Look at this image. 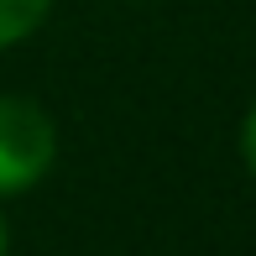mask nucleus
<instances>
[{
    "label": "nucleus",
    "mask_w": 256,
    "mask_h": 256,
    "mask_svg": "<svg viewBox=\"0 0 256 256\" xmlns=\"http://www.w3.org/2000/svg\"><path fill=\"white\" fill-rule=\"evenodd\" d=\"M52 157H58L52 115L26 94H0V199L37 188Z\"/></svg>",
    "instance_id": "nucleus-1"
},
{
    "label": "nucleus",
    "mask_w": 256,
    "mask_h": 256,
    "mask_svg": "<svg viewBox=\"0 0 256 256\" xmlns=\"http://www.w3.org/2000/svg\"><path fill=\"white\" fill-rule=\"evenodd\" d=\"M48 6L52 0H0V48L26 42L32 32L48 21Z\"/></svg>",
    "instance_id": "nucleus-2"
},
{
    "label": "nucleus",
    "mask_w": 256,
    "mask_h": 256,
    "mask_svg": "<svg viewBox=\"0 0 256 256\" xmlns=\"http://www.w3.org/2000/svg\"><path fill=\"white\" fill-rule=\"evenodd\" d=\"M240 152H246V168H251V178H256V104H251L246 126H240Z\"/></svg>",
    "instance_id": "nucleus-3"
},
{
    "label": "nucleus",
    "mask_w": 256,
    "mask_h": 256,
    "mask_svg": "<svg viewBox=\"0 0 256 256\" xmlns=\"http://www.w3.org/2000/svg\"><path fill=\"white\" fill-rule=\"evenodd\" d=\"M0 256H6V225H0Z\"/></svg>",
    "instance_id": "nucleus-4"
}]
</instances>
